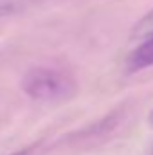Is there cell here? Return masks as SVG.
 I'll list each match as a JSON object with an SVG mask.
<instances>
[{
    "mask_svg": "<svg viewBox=\"0 0 153 155\" xmlns=\"http://www.w3.org/2000/svg\"><path fill=\"white\" fill-rule=\"evenodd\" d=\"M151 155H153V150H151Z\"/></svg>",
    "mask_w": 153,
    "mask_h": 155,
    "instance_id": "8992f818",
    "label": "cell"
},
{
    "mask_svg": "<svg viewBox=\"0 0 153 155\" xmlns=\"http://www.w3.org/2000/svg\"><path fill=\"white\" fill-rule=\"evenodd\" d=\"M33 0H0V18L24 13L31 7Z\"/></svg>",
    "mask_w": 153,
    "mask_h": 155,
    "instance_id": "3957f363",
    "label": "cell"
},
{
    "mask_svg": "<svg viewBox=\"0 0 153 155\" xmlns=\"http://www.w3.org/2000/svg\"><path fill=\"white\" fill-rule=\"evenodd\" d=\"M11 155H31V148H24V150H18V152H15V153Z\"/></svg>",
    "mask_w": 153,
    "mask_h": 155,
    "instance_id": "277c9868",
    "label": "cell"
},
{
    "mask_svg": "<svg viewBox=\"0 0 153 155\" xmlns=\"http://www.w3.org/2000/svg\"><path fill=\"white\" fill-rule=\"evenodd\" d=\"M148 38H153V9L133 25L130 33V40L133 41H144Z\"/></svg>",
    "mask_w": 153,
    "mask_h": 155,
    "instance_id": "7a4b0ae2",
    "label": "cell"
},
{
    "mask_svg": "<svg viewBox=\"0 0 153 155\" xmlns=\"http://www.w3.org/2000/svg\"><path fill=\"white\" fill-rule=\"evenodd\" d=\"M148 124L153 128V108L150 110V114H148Z\"/></svg>",
    "mask_w": 153,
    "mask_h": 155,
    "instance_id": "5b68a950",
    "label": "cell"
},
{
    "mask_svg": "<svg viewBox=\"0 0 153 155\" xmlns=\"http://www.w3.org/2000/svg\"><path fill=\"white\" fill-rule=\"evenodd\" d=\"M22 90L34 101L56 103L74 97L77 92L76 79L58 69L36 67L22 78Z\"/></svg>",
    "mask_w": 153,
    "mask_h": 155,
    "instance_id": "6da1fadb",
    "label": "cell"
}]
</instances>
